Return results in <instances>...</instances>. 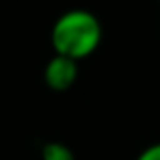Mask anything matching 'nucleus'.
<instances>
[{"instance_id":"7ed1b4c3","label":"nucleus","mask_w":160,"mask_h":160,"mask_svg":"<svg viewBox=\"0 0 160 160\" xmlns=\"http://www.w3.org/2000/svg\"><path fill=\"white\" fill-rule=\"evenodd\" d=\"M41 160H77L75 152L61 140L45 142L41 148Z\"/></svg>"},{"instance_id":"39448f33","label":"nucleus","mask_w":160,"mask_h":160,"mask_svg":"<svg viewBox=\"0 0 160 160\" xmlns=\"http://www.w3.org/2000/svg\"><path fill=\"white\" fill-rule=\"evenodd\" d=\"M158 2H160V0H158Z\"/></svg>"},{"instance_id":"f03ea898","label":"nucleus","mask_w":160,"mask_h":160,"mask_svg":"<svg viewBox=\"0 0 160 160\" xmlns=\"http://www.w3.org/2000/svg\"><path fill=\"white\" fill-rule=\"evenodd\" d=\"M79 77V63L63 55H53L43 71L45 85L53 91H67Z\"/></svg>"},{"instance_id":"20e7f679","label":"nucleus","mask_w":160,"mask_h":160,"mask_svg":"<svg viewBox=\"0 0 160 160\" xmlns=\"http://www.w3.org/2000/svg\"><path fill=\"white\" fill-rule=\"evenodd\" d=\"M136 160H160V142H154V144L146 146L136 156Z\"/></svg>"},{"instance_id":"f257e3e1","label":"nucleus","mask_w":160,"mask_h":160,"mask_svg":"<svg viewBox=\"0 0 160 160\" xmlns=\"http://www.w3.org/2000/svg\"><path fill=\"white\" fill-rule=\"evenodd\" d=\"M103 28L99 18L85 8H71L57 16L51 27V47L55 55L73 61L91 57L102 45Z\"/></svg>"}]
</instances>
